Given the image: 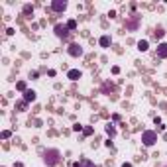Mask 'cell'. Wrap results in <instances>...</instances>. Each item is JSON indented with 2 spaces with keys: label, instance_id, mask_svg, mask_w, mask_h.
Segmentation results:
<instances>
[{
  "label": "cell",
  "instance_id": "1",
  "mask_svg": "<svg viewBox=\"0 0 167 167\" xmlns=\"http://www.w3.org/2000/svg\"><path fill=\"white\" fill-rule=\"evenodd\" d=\"M59 159H61V153H59V150H45L43 151V163L45 165H55V163H59Z\"/></svg>",
  "mask_w": 167,
  "mask_h": 167
},
{
  "label": "cell",
  "instance_id": "2",
  "mask_svg": "<svg viewBox=\"0 0 167 167\" xmlns=\"http://www.w3.org/2000/svg\"><path fill=\"white\" fill-rule=\"evenodd\" d=\"M142 142H144V146L151 147L155 142H157V132H153V130H146V132L142 134Z\"/></svg>",
  "mask_w": 167,
  "mask_h": 167
},
{
  "label": "cell",
  "instance_id": "3",
  "mask_svg": "<svg viewBox=\"0 0 167 167\" xmlns=\"http://www.w3.org/2000/svg\"><path fill=\"white\" fill-rule=\"evenodd\" d=\"M53 32H55V36H57L59 39H65L67 36H69V29H67V26H65V24H55Z\"/></svg>",
  "mask_w": 167,
  "mask_h": 167
},
{
  "label": "cell",
  "instance_id": "4",
  "mask_svg": "<svg viewBox=\"0 0 167 167\" xmlns=\"http://www.w3.org/2000/svg\"><path fill=\"white\" fill-rule=\"evenodd\" d=\"M67 53L71 55V57H81V55H83V47H81L79 43H71V45L67 47Z\"/></svg>",
  "mask_w": 167,
  "mask_h": 167
},
{
  "label": "cell",
  "instance_id": "5",
  "mask_svg": "<svg viewBox=\"0 0 167 167\" xmlns=\"http://www.w3.org/2000/svg\"><path fill=\"white\" fill-rule=\"evenodd\" d=\"M51 10H53V12H65L67 2L65 0H53V2H51Z\"/></svg>",
  "mask_w": 167,
  "mask_h": 167
},
{
  "label": "cell",
  "instance_id": "6",
  "mask_svg": "<svg viewBox=\"0 0 167 167\" xmlns=\"http://www.w3.org/2000/svg\"><path fill=\"white\" fill-rule=\"evenodd\" d=\"M81 77H83V73H81L79 69H69V71H67V79L69 81H79Z\"/></svg>",
  "mask_w": 167,
  "mask_h": 167
},
{
  "label": "cell",
  "instance_id": "7",
  "mask_svg": "<svg viewBox=\"0 0 167 167\" xmlns=\"http://www.w3.org/2000/svg\"><path fill=\"white\" fill-rule=\"evenodd\" d=\"M157 57L159 59H167V43L165 42L157 45Z\"/></svg>",
  "mask_w": 167,
  "mask_h": 167
},
{
  "label": "cell",
  "instance_id": "8",
  "mask_svg": "<svg viewBox=\"0 0 167 167\" xmlns=\"http://www.w3.org/2000/svg\"><path fill=\"white\" fill-rule=\"evenodd\" d=\"M110 43H112V38H110V36H100V39H98V45L100 47H110Z\"/></svg>",
  "mask_w": 167,
  "mask_h": 167
},
{
  "label": "cell",
  "instance_id": "9",
  "mask_svg": "<svg viewBox=\"0 0 167 167\" xmlns=\"http://www.w3.org/2000/svg\"><path fill=\"white\" fill-rule=\"evenodd\" d=\"M138 26H140L138 16H134L132 20H128V22H126V28H128V29H132V32H134V29H138Z\"/></svg>",
  "mask_w": 167,
  "mask_h": 167
},
{
  "label": "cell",
  "instance_id": "10",
  "mask_svg": "<svg viewBox=\"0 0 167 167\" xmlns=\"http://www.w3.org/2000/svg\"><path fill=\"white\" fill-rule=\"evenodd\" d=\"M36 98H38V94H36V91H32V88H28V91L24 92V100L26 102H33Z\"/></svg>",
  "mask_w": 167,
  "mask_h": 167
},
{
  "label": "cell",
  "instance_id": "11",
  "mask_svg": "<svg viewBox=\"0 0 167 167\" xmlns=\"http://www.w3.org/2000/svg\"><path fill=\"white\" fill-rule=\"evenodd\" d=\"M73 167H96L92 161H88V159H81V161H75L73 163Z\"/></svg>",
  "mask_w": 167,
  "mask_h": 167
},
{
  "label": "cell",
  "instance_id": "12",
  "mask_svg": "<svg viewBox=\"0 0 167 167\" xmlns=\"http://www.w3.org/2000/svg\"><path fill=\"white\" fill-rule=\"evenodd\" d=\"M104 130H106V134H108L110 138H114V136H116V126H114L112 122H108V124L104 126Z\"/></svg>",
  "mask_w": 167,
  "mask_h": 167
},
{
  "label": "cell",
  "instance_id": "13",
  "mask_svg": "<svg viewBox=\"0 0 167 167\" xmlns=\"http://www.w3.org/2000/svg\"><path fill=\"white\" fill-rule=\"evenodd\" d=\"M147 49H150V42H147V39H140L138 42V51L144 53V51H147Z\"/></svg>",
  "mask_w": 167,
  "mask_h": 167
},
{
  "label": "cell",
  "instance_id": "14",
  "mask_svg": "<svg viewBox=\"0 0 167 167\" xmlns=\"http://www.w3.org/2000/svg\"><path fill=\"white\" fill-rule=\"evenodd\" d=\"M67 29H69V32H75V29H77V22L75 20H67Z\"/></svg>",
  "mask_w": 167,
  "mask_h": 167
},
{
  "label": "cell",
  "instance_id": "15",
  "mask_svg": "<svg viewBox=\"0 0 167 167\" xmlns=\"http://www.w3.org/2000/svg\"><path fill=\"white\" fill-rule=\"evenodd\" d=\"M24 12L28 14V16H33V8H32L29 4H26V6H24Z\"/></svg>",
  "mask_w": 167,
  "mask_h": 167
},
{
  "label": "cell",
  "instance_id": "16",
  "mask_svg": "<svg viewBox=\"0 0 167 167\" xmlns=\"http://www.w3.org/2000/svg\"><path fill=\"white\" fill-rule=\"evenodd\" d=\"M16 88H18V91H24V92L28 91V88H26V83H24V81H20V83L16 85Z\"/></svg>",
  "mask_w": 167,
  "mask_h": 167
},
{
  "label": "cell",
  "instance_id": "17",
  "mask_svg": "<svg viewBox=\"0 0 167 167\" xmlns=\"http://www.w3.org/2000/svg\"><path fill=\"white\" fill-rule=\"evenodd\" d=\"M26 104H28V102H26V100H22L20 104H18V110H20V112H24V110H26Z\"/></svg>",
  "mask_w": 167,
  "mask_h": 167
},
{
  "label": "cell",
  "instance_id": "18",
  "mask_svg": "<svg viewBox=\"0 0 167 167\" xmlns=\"http://www.w3.org/2000/svg\"><path fill=\"white\" fill-rule=\"evenodd\" d=\"M83 134H85V136H92V128H91V126H87V128L83 130Z\"/></svg>",
  "mask_w": 167,
  "mask_h": 167
},
{
  "label": "cell",
  "instance_id": "19",
  "mask_svg": "<svg viewBox=\"0 0 167 167\" xmlns=\"http://www.w3.org/2000/svg\"><path fill=\"white\" fill-rule=\"evenodd\" d=\"M10 136H12V132H10V130H4V132H2V138H4V140H8Z\"/></svg>",
  "mask_w": 167,
  "mask_h": 167
},
{
  "label": "cell",
  "instance_id": "20",
  "mask_svg": "<svg viewBox=\"0 0 167 167\" xmlns=\"http://www.w3.org/2000/svg\"><path fill=\"white\" fill-rule=\"evenodd\" d=\"M73 130H75V132H83V126H81V124H73Z\"/></svg>",
  "mask_w": 167,
  "mask_h": 167
},
{
  "label": "cell",
  "instance_id": "21",
  "mask_svg": "<svg viewBox=\"0 0 167 167\" xmlns=\"http://www.w3.org/2000/svg\"><path fill=\"white\" fill-rule=\"evenodd\" d=\"M122 167H134L132 163H122Z\"/></svg>",
  "mask_w": 167,
  "mask_h": 167
}]
</instances>
